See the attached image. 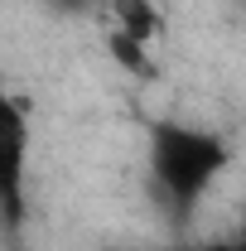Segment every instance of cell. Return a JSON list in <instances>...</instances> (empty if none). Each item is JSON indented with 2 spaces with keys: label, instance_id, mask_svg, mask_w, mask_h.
Instances as JSON below:
<instances>
[{
  "label": "cell",
  "instance_id": "cell-5",
  "mask_svg": "<svg viewBox=\"0 0 246 251\" xmlns=\"http://www.w3.org/2000/svg\"><path fill=\"white\" fill-rule=\"evenodd\" d=\"M101 5H106V0H53V10H63V15H92Z\"/></svg>",
  "mask_w": 246,
  "mask_h": 251
},
{
  "label": "cell",
  "instance_id": "cell-4",
  "mask_svg": "<svg viewBox=\"0 0 246 251\" xmlns=\"http://www.w3.org/2000/svg\"><path fill=\"white\" fill-rule=\"evenodd\" d=\"M106 53L121 63L130 77H154V58H150V49L145 44H135V39H125V34H116V29H106Z\"/></svg>",
  "mask_w": 246,
  "mask_h": 251
},
{
  "label": "cell",
  "instance_id": "cell-2",
  "mask_svg": "<svg viewBox=\"0 0 246 251\" xmlns=\"http://www.w3.org/2000/svg\"><path fill=\"white\" fill-rule=\"evenodd\" d=\"M29 111L0 87V232L10 242L25 237V222H29Z\"/></svg>",
  "mask_w": 246,
  "mask_h": 251
},
{
  "label": "cell",
  "instance_id": "cell-6",
  "mask_svg": "<svg viewBox=\"0 0 246 251\" xmlns=\"http://www.w3.org/2000/svg\"><path fill=\"white\" fill-rule=\"evenodd\" d=\"M198 251H246V232L242 237H222V242H203Z\"/></svg>",
  "mask_w": 246,
  "mask_h": 251
},
{
  "label": "cell",
  "instance_id": "cell-3",
  "mask_svg": "<svg viewBox=\"0 0 246 251\" xmlns=\"http://www.w3.org/2000/svg\"><path fill=\"white\" fill-rule=\"evenodd\" d=\"M101 10H106V20H111L116 34L145 44V49H154V44L164 39V10H159L154 0H106Z\"/></svg>",
  "mask_w": 246,
  "mask_h": 251
},
{
  "label": "cell",
  "instance_id": "cell-1",
  "mask_svg": "<svg viewBox=\"0 0 246 251\" xmlns=\"http://www.w3.org/2000/svg\"><path fill=\"white\" fill-rule=\"evenodd\" d=\"M227 169H232V140L222 130L179 116H154L145 126V174L159 213L174 227L193 222V213Z\"/></svg>",
  "mask_w": 246,
  "mask_h": 251
}]
</instances>
